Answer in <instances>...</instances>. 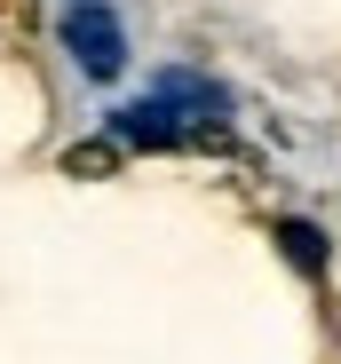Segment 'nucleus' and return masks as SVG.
I'll return each instance as SVG.
<instances>
[{
    "label": "nucleus",
    "instance_id": "f03ea898",
    "mask_svg": "<svg viewBox=\"0 0 341 364\" xmlns=\"http://www.w3.org/2000/svg\"><path fill=\"white\" fill-rule=\"evenodd\" d=\"M278 246H286V254H294L302 269H318V262H325V237H318L310 222H286V230H278Z\"/></svg>",
    "mask_w": 341,
    "mask_h": 364
},
{
    "label": "nucleus",
    "instance_id": "f257e3e1",
    "mask_svg": "<svg viewBox=\"0 0 341 364\" xmlns=\"http://www.w3.org/2000/svg\"><path fill=\"white\" fill-rule=\"evenodd\" d=\"M64 48H72V64L95 87H111V80L127 72V32H120V16H111L103 0H80V9L64 16Z\"/></svg>",
    "mask_w": 341,
    "mask_h": 364
}]
</instances>
